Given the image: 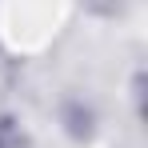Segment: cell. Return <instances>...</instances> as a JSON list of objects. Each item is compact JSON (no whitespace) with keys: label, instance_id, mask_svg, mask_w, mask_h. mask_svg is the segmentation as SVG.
<instances>
[{"label":"cell","instance_id":"6da1fadb","mask_svg":"<svg viewBox=\"0 0 148 148\" xmlns=\"http://www.w3.org/2000/svg\"><path fill=\"white\" fill-rule=\"evenodd\" d=\"M0 148H28V132L16 116H0Z\"/></svg>","mask_w":148,"mask_h":148}]
</instances>
